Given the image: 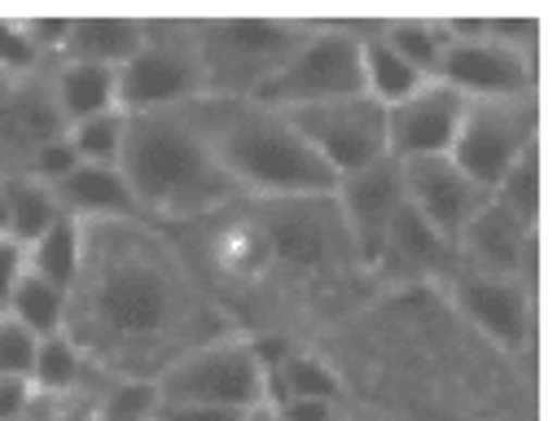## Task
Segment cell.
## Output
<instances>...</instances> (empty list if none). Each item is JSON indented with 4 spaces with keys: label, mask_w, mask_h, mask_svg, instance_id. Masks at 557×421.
<instances>
[{
    "label": "cell",
    "mask_w": 557,
    "mask_h": 421,
    "mask_svg": "<svg viewBox=\"0 0 557 421\" xmlns=\"http://www.w3.org/2000/svg\"><path fill=\"white\" fill-rule=\"evenodd\" d=\"M237 334L181 246L150 220L84 224L66 338L92 369L154 382L185 351Z\"/></svg>",
    "instance_id": "1"
},
{
    "label": "cell",
    "mask_w": 557,
    "mask_h": 421,
    "mask_svg": "<svg viewBox=\"0 0 557 421\" xmlns=\"http://www.w3.org/2000/svg\"><path fill=\"white\" fill-rule=\"evenodd\" d=\"M132 198L150 224H185L237 202V185L211 154L194 106L127 114L123 159Z\"/></svg>",
    "instance_id": "2"
},
{
    "label": "cell",
    "mask_w": 557,
    "mask_h": 421,
    "mask_svg": "<svg viewBox=\"0 0 557 421\" xmlns=\"http://www.w3.org/2000/svg\"><path fill=\"white\" fill-rule=\"evenodd\" d=\"M202 136L242 198H325L334 172L304 140L290 114L255 97H202L194 101Z\"/></svg>",
    "instance_id": "3"
},
{
    "label": "cell",
    "mask_w": 557,
    "mask_h": 421,
    "mask_svg": "<svg viewBox=\"0 0 557 421\" xmlns=\"http://www.w3.org/2000/svg\"><path fill=\"white\" fill-rule=\"evenodd\" d=\"M360 92H364V79H360L356 23H308L304 40L276 62V71L259 84L255 101L295 114V110L330 106Z\"/></svg>",
    "instance_id": "4"
},
{
    "label": "cell",
    "mask_w": 557,
    "mask_h": 421,
    "mask_svg": "<svg viewBox=\"0 0 557 421\" xmlns=\"http://www.w3.org/2000/svg\"><path fill=\"white\" fill-rule=\"evenodd\" d=\"M159 404H211L228 412H263L268 408V364L263 347L246 334L211 338L181 360H172L154 377Z\"/></svg>",
    "instance_id": "5"
},
{
    "label": "cell",
    "mask_w": 557,
    "mask_h": 421,
    "mask_svg": "<svg viewBox=\"0 0 557 421\" xmlns=\"http://www.w3.org/2000/svg\"><path fill=\"white\" fill-rule=\"evenodd\" d=\"M308 23L295 18H207L194 23V45L207 71V97H255Z\"/></svg>",
    "instance_id": "6"
},
{
    "label": "cell",
    "mask_w": 557,
    "mask_h": 421,
    "mask_svg": "<svg viewBox=\"0 0 557 421\" xmlns=\"http://www.w3.org/2000/svg\"><path fill=\"white\" fill-rule=\"evenodd\" d=\"M207 97V71L194 45V23L146 18V40L119 66V110H181Z\"/></svg>",
    "instance_id": "7"
},
{
    "label": "cell",
    "mask_w": 557,
    "mask_h": 421,
    "mask_svg": "<svg viewBox=\"0 0 557 421\" xmlns=\"http://www.w3.org/2000/svg\"><path fill=\"white\" fill-rule=\"evenodd\" d=\"M255 237L272 259H282L299 272H343L364 268L351 233L334 207V194L325 198H255Z\"/></svg>",
    "instance_id": "8"
},
{
    "label": "cell",
    "mask_w": 557,
    "mask_h": 421,
    "mask_svg": "<svg viewBox=\"0 0 557 421\" xmlns=\"http://www.w3.org/2000/svg\"><path fill=\"white\" fill-rule=\"evenodd\" d=\"M535 150V97L518 101H466L448 159L492 198L518 159Z\"/></svg>",
    "instance_id": "9"
},
{
    "label": "cell",
    "mask_w": 557,
    "mask_h": 421,
    "mask_svg": "<svg viewBox=\"0 0 557 421\" xmlns=\"http://www.w3.org/2000/svg\"><path fill=\"white\" fill-rule=\"evenodd\" d=\"M444 23H448V49H444V62H440L435 79H444L466 101H518V97H531L535 71H531V53L527 49H513V45L496 40L487 32V18H479V23L444 18Z\"/></svg>",
    "instance_id": "10"
},
{
    "label": "cell",
    "mask_w": 557,
    "mask_h": 421,
    "mask_svg": "<svg viewBox=\"0 0 557 421\" xmlns=\"http://www.w3.org/2000/svg\"><path fill=\"white\" fill-rule=\"evenodd\" d=\"M290 119L304 132L308 146L321 154V163L334 172V181L391 159V146H386V106H377L364 92L330 101V106L295 110Z\"/></svg>",
    "instance_id": "11"
},
{
    "label": "cell",
    "mask_w": 557,
    "mask_h": 421,
    "mask_svg": "<svg viewBox=\"0 0 557 421\" xmlns=\"http://www.w3.org/2000/svg\"><path fill=\"white\" fill-rule=\"evenodd\" d=\"M466 114V97L453 92L444 79H426L404 101L386 106V146L395 163L412 159H444L453 150L457 123Z\"/></svg>",
    "instance_id": "12"
},
{
    "label": "cell",
    "mask_w": 557,
    "mask_h": 421,
    "mask_svg": "<svg viewBox=\"0 0 557 421\" xmlns=\"http://www.w3.org/2000/svg\"><path fill=\"white\" fill-rule=\"evenodd\" d=\"M453 304L457 312L505 356L527 351L531 343V295L527 281L518 276H483V272H466L457 268L453 276Z\"/></svg>",
    "instance_id": "13"
},
{
    "label": "cell",
    "mask_w": 557,
    "mask_h": 421,
    "mask_svg": "<svg viewBox=\"0 0 557 421\" xmlns=\"http://www.w3.org/2000/svg\"><path fill=\"white\" fill-rule=\"evenodd\" d=\"M334 207L351 233V246L360 255V263L373 272L377 263V250L391 233V224L399 220V211L408 207L404 202V176H399V163L395 159H382L364 172H351L334 185Z\"/></svg>",
    "instance_id": "14"
},
{
    "label": "cell",
    "mask_w": 557,
    "mask_h": 421,
    "mask_svg": "<svg viewBox=\"0 0 557 421\" xmlns=\"http://www.w3.org/2000/svg\"><path fill=\"white\" fill-rule=\"evenodd\" d=\"M404 176V202L422 215L440 237H448L457 246L461 228L479 215V207L487 202V194L444 154V159H412L399 163Z\"/></svg>",
    "instance_id": "15"
},
{
    "label": "cell",
    "mask_w": 557,
    "mask_h": 421,
    "mask_svg": "<svg viewBox=\"0 0 557 421\" xmlns=\"http://www.w3.org/2000/svg\"><path fill=\"white\" fill-rule=\"evenodd\" d=\"M531 246H535V224H522L492 198L479 207V215L461 228L457 237V268L483 272V276H518L527 281L531 272Z\"/></svg>",
    "instance_id": "16"
},
{
    "label": "cell",
    "mask_w": 557,
    "mask_h": 421,
    "mask_svg": "<svg viewBox=\"0 0 557 421\" xmlns=\"http://www.w3.org/2000/svg\"><path fill=\"white\" fill-rule=\"evenodd\" d=\"M373 268H386L399 281H448L457 272V246L448 237H440L412 207H404L399 220L391 224Z\"/></svg>",
    "instance_id": "17"
},
{
    "label": "cell",
    "mask_w": 557,
    "mask_h": 421,
    "mask_svg": "<svg viewBox=\"0 0 557 421\" xmlns=\"http://www.w3.org/2000/svg\"><path fill=\"white\" fill-rule=\"evenodd\" d=\"M53 198L62 207V215L79 220V224H97V220H141V207L132 198V185L123 176V168L114 163H75L62 181H53Z\"/></svg>",
    "instance_id": "18"
},
{
    "label": "cell",
    "mask_w": 557,
    "mask_h": 421,
    "mask_svg": "<svg viewBox=\"0 0 557 421\" xmlns=\"http://www.w3.org/2000/svg\"><path fill=\"white\" fill-rule=\"evenodd\" d=\"M146 40V18H71L58 62H88L119 71Z\"/></svg>",
    "instance_id": "19"
},
{
    "label": "cell",
    "mask_w": 557,
    "mask_h": 421,
    "mask_svg": "<svg viewBox=\"0 0 557 421\" xmlns=\"http://www.w3.org/2000/svg\"><path fill=\"white\" fill-rule=\"evenodd\" d=\"M49 101L62 127L75 119L101 114V110H119V71L88 66V62H58L49 79Z\"/></svg>",
    "instance_id": "20"
},
{
    "label": "cell",
    "mask_w": 557,
    "mask_h": 421,
    "mask_svg": "<svg viewBox=\"0 0 557 421\" xmlns=\"http://www.w3.org/2000/svg\"><path fill=\"white\" fill-rule=\"evenodd\" d=\"M360 36V79H364V97H373L377 106H395L404 101L412 88H422L426 79L417 75L386 40H382V18L377 23H356Z\"/></svg>",
    "instance_id": "21"
},
{
    "label": "cell",
    "mask_w": 557,
    "mask_h": 421,
    "mask_svg": "<svg viewBox=\"0 0 557 421\" xmlns=\"http://www.w3.org/2000/svg\"><path fill=\"white\" fill-rule=\"evenodd\" d=\"M0 194H5V233L18 246H32L49 224L62 220V207L53 198V185L32 176V172H14V176H0Z\"/></svg>",
    "instance_id": "22"
},
{
    "label": "cell",
    "mask_w": 557,
    "mask_h": 421,
    "mask_svg": "<svg viewBox=\"0 0 557 421\" xmlns=\"http://www.w3.org/2000/svg\"><path fill=\"white\" fill-rule=\"evenodd\" d=\"M27 250V272L53 281V286L71 290L75 286V276H79V259H84V224L62 215L58 224H49Z\"/></svg>",
    "instance_id": "23"
},
{
    "label": "cell",
    "mask_w": 557,
    "mask_h": 421,
    "mask_svg": "<svg viewBox=\"0 0 557 421\" xmlns=\"http://www.w3.org/2000/svg\"><path fill=\"white\" fill-rule=\"evenodd\" d=\"M66 312H71V290L53 286V281H45L36 272H23V281L14 286L10 304H5V317L27 325L36 338L66 334Z\"/></svg>",
    "instance_id": "24"
},
{
    "label": "cell",
    "mask_w": 557,
    "mask_h": 421,
    "mask_svg": "<svg viewBox=\"0 0 557 421\" xmlns=\"http://www.w3.org/2000/svg\"><path fill=\"white\" fill-rule=\"evenodd\" d=\"M382 40L422 79H435L444 49H448V23L444 18H382Z\"/></svg>",
    "instance_id": "25"
},
{
    "label": "cell",
    "mask_w": 557,
    "mask_h": 421,
    "mask_svg": "<svg viewBox=\"0 0 557 421\" xmlns=\"http://www.w3.org/2000/svg\"><path fill=\"white\" fill-rule=\"evenodd\" d=\"M75 163H119L123 159V136H127V114L123 110H101L88 119H75L62 127Z\"/></svg>",
    "instance_id": "26"
},
{
    "label": "cell",
    "mask_w": 557,
    "mask_h": 421,
    "mask_svg": "<svg viewBox=\"0 0 557 421\" xmlns=\"http://www.w3.org/2000/svg\"><path fill=\"white\" fill-rule=\"evenodd\" d=\"M88 369H92V364L84 360V351H79L66 334H53V338H40V356H36V369H32V386H36V395L58 399V395L79 391V382H84Z\"/></svg>",
    "instance_id": "27"
},
{
    "label": "cell",
    "mask_w": 557,
    "mask_h": 421,
    "mask_svg": "<svg viewBox=\"0 0 557 421\" xmlns=\"http://www.w3.org/2000/svg\"><path fill=\"white\" fill-rule=\"evenodd\" d=\"M492 202L505 207L509 215H518L522 224H535V207H540V181H535V150L527 159L513 163V172L492 189Z\"/></svg>",
    "instance_id": "28"
},
{
    "label": "cell",
    "mask_w": 557,
    "mask_h": 421,
    "mask_svg": "<svg viewBox=\"0 0 557 421\" xmlns=\"http://www.w3.org/2000/svg\"><path fill=\"white\" fill-rule=\"evenodd\" d=\"M36 356H40V338L27 325H18L14 317H0V377H27L32 382Z\"/></svg>",
    "instance_id": "29"
},
{
    "label": "cell",
    "mask_w": 557,
    "mask_h": 421,
    "mask_svg": "<svg viewBox=\"0 0 557 421\" xmlns=\"http://www.w3.org/2000/svg\"><path fill=\"white\" fill-rule=\"evenodd\" d=\"M343 408L347 404H334V399H276L263 412L272 421H338Z\"/></svg>",
    "instance_id": "30"
},
{
    "label": "cell",
    "mask_w": 557,
    "mask_h": 421,
    "mask_svg": "<svg viewBox=\"0 0 557 421\" xmlns=\"http://www.w3.org/2000/svg\"><path fill=\"white\" fill-rule=\"evenodd\" d=\"M36 58H40V53H36V45L27 40L23 23L0 18V71H27Z\"/></svg>",
    "instance_id": "31"
},
{
    "label": "cell",
    "mask_w": 557,
    "mask_h": 421,
    "mask_svg": "<svg viewBox=\"0 0 557 421\" xmlns=\"http://www.w3.org/2000/svg\"><path fill=\"white\" fill-rule=\"evenodd\" d=\"M40 404L36 386L27 377H0V421H23Z\"/></svg>",
    "instance_id": "32"
},
{
    "label": "cell",
    "mask_w": 557,
    "mask_h": 421,
    "mask_svg": "<svg viewBox=\"0 0 557 421\" xmlns=\"http://www.w3.org/2000/svg\"><path fill=\"white\" fill-rule=\"evenodd\" d=\"M23 272H27V250L10 233H0V308L10 304V295L23 281Z\"/></svg>",
    "instance_id": "33"
},
{
    "label": "cell",
    "mask_w": 557,
    "mask_h": 421,
    "mask_svg": "<svg viewBox=\"0 0 557 421\" xmlns=\"http://www.w3.org/2000/svg\"><path fill=\"white\" fill-rule=\"evenodd\" d=\"M150 421H246V412H228L211 404H159Z\"/></svg>",
    "instance_id": "34"
},
{
    "label": "cell",
    "mask_w": 557,
    "mask_h": 421,
    "mask_svg": "<svg viewBox=\"0 0 557 421\" xmlns=\"http://www.w3.org/2000/svg\"><path fill=\"white\" fill-rule=\"evenodd\" d=\"M347 421H395V417L373 412V408H347Z\"/></svg>",
    "instance_id": "35"
},
{
    "label": "cell",
    "mask_w": 557,
    "mask_h": 421,
    "mask_svg": "<svg viewBox=\"0 0 557 421\" xmlns=\"http://www.w3.org/2000/svg\"><path fill=\"white\" fill-rule=\"evenodd\" d=\"M246 421H272V417H268V412H250Z\"/></svg>",
    "instance_id": "36"
},
{
    "label": "cell",
    "mask_w": 557,
    "mask_h": 421,
    "mask_svg": "<svg viewBox=\"0 0 557 421\" xmlns=\"http://www.w3.org/2000/svg\"><path fill=\"white\" fill-rule=\"evenodd\" d=\"M338 421H347V408H343V417H338Z\"/></svg>",
    "instance_id": "37"
},
{
    "label": "cell",
    "mask_w": 557,
    "mask_h": 421,
    "mask_svg": "<svg viewBox=\"0 0 557 421\" xmlns=\"http://www.w3.org/2000/svg\"><path fill=\"white\" fill-rule=\"evenodd\" d=\"M0 317H5V308H0Z\"/></svg>",
    "instance_id": "38"
}]
</instances>
